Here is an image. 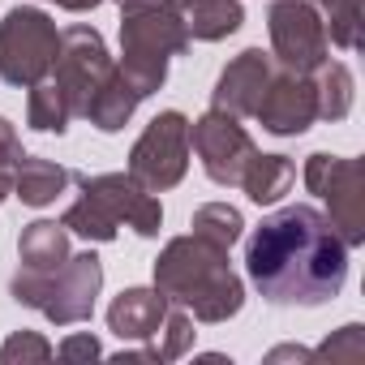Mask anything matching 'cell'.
Returning <instances> with one entry per match:
<instances>
[{
    "mask_svg": "<svg viewBox=\"0 0 365 365\" xmlns=\"http://www.w3.org/2000/svg\"><path fill=\"white\" fill-rule=\"evenodd\" d=\"M245 275L271 305H327L348 279V245L318 207L292 202L250 232Z\"/></svg>",
    "mask_w": 365,
    "mask_h": 365,
    "instance_id": "obj_1",
    "label": "cell"
},
{
    "mask_svg": "<svg viewBox=\"0 0 365 365\" xmlns=\"http://www.w3.org/2000/svg\"><path fill=\"white\" fill-rule=\"evenodd\" d=\"M155 288L198 322H228L245 305V284L228 267V250L198 232L163 245L155 258Z\"/></svg>",
    "mask_w": 365,
    "mask_h": 365,
    "instance_id": "obj_2",
    "label": "cell"
},
{
    "mask_svg": "<svg viewBox=\"0 0 365 365\" xmlns=\"http://www.w3.org/2000/svg\"><path fill=\"white\" fill-rule=\"evenodd\" d=\"M190 31L180 22L176 0H150V5L120 14V78L133 86L138 99L155 95L168 82V61L190 52Z\"/></svg>",
    "mask_w": 365,
    "mask_h": 365,
    "instance_id": "obj_3",
    "label": "cell"
},
{
    "mask_svg": "<svg viewBox=\"0 0 365 365\" xmlns=\"http://www.w3.org/2000/svg\"><path fill=\"white\" fill-rule=\"evenodd\" d=\"M305 190L331 207V228L344 237L348 250L365 245V163L344 155H309L305 159Z\"/></svg>",
    "mask_w": 365,
    "mask_h": 365,
    "instance_id": "obj_4",
    "label": "cell"
},
{
    "mask_svg": "<svg viewBox=\"0 0 365 365\" xmlns=\"http://www.w3.org/2000/svg\"><path fill=\"white\" fill-rule=\"evenodd\" d=\"M61 48V31L43 9H9L0 22V78L9 86H35Z\"/></svg>",
    "mask_w": 365,
    "mask_h": 365,
    "instance_id": "obj_5",
    "label": "cell"
},
{
    "mask_svg": "<svg viewBox=\"0 0 365 365\" xmlns=\"http://www.w3.org/2000/svg\"><path fill=\"white\" fill-rule=\"evenodd\" d=\"M190 172V120L185 112H159L129 150V176L150 194L180 185Z\"/></svg>",
    "mask_w": 365,
    "mask_h": 365,
    "instance_id": "obj_6",
    "label": "cell"
},
{
    "mask_svg": "<svg viewBox=\"0 0 365 365\" xmlns=\"http://www.w3.org/2000/svg\"><path fill=\"white\" fill-rule=\"evenodd\" d=\"M190 150H198V163L215 185H241V172L258 155V146H254L250 129L241 125V116L220 112V108L190 120Z\"/></svg>",
    "mask_w": 365,
    "mask_h": 365,
    "instance_id": "obj_7",
    "label": "cell"
},
{
    "mask_svg": "<svg viewBox=\"0 0 365 365\" xmlns=\"http://www.w3.org/2000/svg\"><path fill=\"white\" fill-rule=\"evenodd\" d=\"M267 31H271V56L279 69L314 73L331 56L322 18L309 0H275L267 14Z\"/></svg>",
    "mask_w": 365,
    "mask_h": 365,
    "instance_id": "obj_8",
    "label": "cell"
},
{
    "mask_svg": "<svg viewBox=\"0 0 365 365\" xmlns=\"http://www.w3.org/2000/svg\"><path fill=\"white\" fill-rule=\"evenodd\" d=\"M116 69V61L108 56V43H103V35L95 31V26H86V22H78V26H69V31H61V48H56V61H52V78L61 82V91L69 95V103H73V116H82L86 112V103H91V95L108 82V73Z\"/></svg>",
    "mask_w": 365,
    "mask_h": 365,
    "instance_id": "obj_9",
    "label": "cell"
},
{
    "mask_svg": "<svg viewBox=\"0 0 365 365\" xmlns=\"http://www.w3.org/2000/svg\"><path fill=\"white\" fill-rule=\"evenodd\" d=\"M18 258H22V267H18L9 292H14L18 305L39 309V301L48 292V279L69 262V228L65 224H52V220L26 224L22 237H18Z\"/></svg>",
    "mask_w": 365,
    "mask_h": 365,
    "instance_id": "obj_10",
    "label": "cell"
},
{
    "mask_svg": "<svg viewBox=\"0 0 365 365\" xmlns=\"http://www.w3.org/2000/svg\"><path fill=\"white\" fill-rule=\"evenodd\" d=\"M103 288V262L95 250H82V254H69V262L48 279V292L39 301V314L56 327H73V322H86L95 314V297Z\"/></svg>",
    "mask_w": 365,
    "mask_h": 365,
    "instance_id": "obj_11",
    "label": "cell"
},
{
    "mask_svg": "<svg viewBox=\"0 0 365 365\" xmlns=\"http://www.w3.org/2000/svg\"><path fill=\"white\" fill-rule=\"evenodd\" d=\"M267 133L275 138H297L305 133L314 120H318V99H314V78L309 73H292V69H279L275 65V78L267 82L262 99H258V112Z\"/></svg>",
    "mask_w": 365,
    "mask_h": 365,
    "instance_id": "obj_12",
    "label": "cell"
},
{
    "mask_svg": "<svg viewBox=\"0 0 365 365\" xmlns=\"http://www.w3.org/2000/svg\"><path fill=\"white\" fill-rule=\"evenodd\" d=\"M73 180H78L82 190L99 194V198L108 202V211H112L116 220H125L138 237H159V228H163V207H159V198H155L146 185H138L129 172H99V176L73 172Z\"/></svg>",
    "mask_w": 365,
    "mask_h": 365,
    "instance_id": "obj_13",
    "label": "cell"
},
{
    "mask_svg": "<svg viewBox=\"0 0 365 365\" xmlns=\"http://www.w3.org/2000/svg\"><path fill=\"white\" fill-rule=\"evenodd\" d=\"M275 78V56L262 52V48H245L215 82L211 91V108L220 112H232V116H254L258 112V99L267 91V82Z\"/></svg>",
    "mask_w": 365,
    "mask_h": 365,
    "instance_id": "obj_14",
    "label": "cell"
},
{
    "mask_svg": "<svg viewBox=\"0 0 365 365\" xmlns=\"http://www.w3.org/2000/svg\"><path fill=\"white\" fill-rule=\"evenodd\" d=\"M168 297L159 288H125L112 305H108V331L125 344L138 339H155L163 318H168Z\"/></svg>",
    "mask_w": 365,
    "mask_h": 365,
    "instance_id": "obj_15",
    "label": "cell"
},
{
    "mask_svg": "<svg viewBox=\"0 0 365 365\" xmlns=\"http://www.w3.org/2000/svg\"><path fill=\"white\" fill-rule=\"evenodd\" d=\"M176 9H180V22H185L190 39H202V43L228 39L245 22L241 0H176Z\"/></svg>",
    "mask_w": 365,
    "mask_h": 365,
    "instance_id": "obj_16",
    "label": "cell"
},
{
    "mask_svg": "<svg viewBox=\"0 0 365 365\" xmlns=\"http://www.w3.org/2000/svg\"><path fill=\"white\" fill-rule=\"evenodd\" d=\"M73 180L69 168H61L56 159H39V155H22L18 168H14V194L26 202V207H52L65 185Z\"/></svg>",
    "mask_w": 365,
    "mask_h": 365,
    "instance_id": "obj_17",
    "label": "cell"
},
{
    "mask_svg": "<svg viewBox=\"0 0 365 365\" xmlns=\"http://www.w3.org/2000/svg\"><path fill=\"white\" fill-rule=\"evenodd\" d=\"M297 180V163L288 155H254L250 168L241 172V190L250 194V202L258 207H275Z\"/></svg>",
    "mask_w": 365,
    "mask_h": 365,
    "instance_id": "obj_18",
    "label": "cell"
},
{
    "mask_svg": "<svg viewBox=\"0 0 365 365\" xmlns=\"http://www.w3.org/2000/svg\"><path fill=\"white\" fill-rule=\"evenodd\" d=\"M142 99L133 95V86L120 78V69H112L108 73V82L91 95V103H86V120L95 125V129H103V133H120L125 125H129V116H133V108H138Z\"/></svg>",
    "mask_w": 365,
    "mask_h": 365,
    "instance_id": "obj_19",
    "label": "cell"
},
{
    "mask_svg": "<svg viewBox=\"0 0 365 365\" xmlns=\"http://www.w3.org/2000/svg\"><path fill=\"white\" fill-rule=\"evenodd\" d=\"M31 99H26V125L39 129V133H65L69 120H73V103L69 95L61 91V82L52 73H43L35 86H26Z\"/></svg>",
    "mask_w": 365,
    "mask_h": 365,
    "instance_id": "obj_20",
    "label": "cell"
},
{
    "mask_svg": "<svg viewBox=\"0 0 365 365\" xmlns=\"http://www.w3.org/2000/svg\"><path fill=\"white\" fill-rule=\"evenodd\" d=\"M314 99H318V120H344L352 112V73L344 61H322L314 73Z\"/></svg>",
    "mask_w": 365,
    "mask_h": 365,
    "instance_id": "obj_21",
    "label": "cell"
},
{
    "mask_svg": "<svg viewBox=\"0 0 365 365\" xmlns=\"http://www.w3.org/2000/svg\"><path fill=\"white\" fill-rule=\"evenodd\" d=\"M78 190H82V185H78ZM61 224H65L69 232H78L82 241H95V245L116 241V228H120V220L108 211V202H103L99 194H91V190H82L78 202H69V211L61 215Z\"/></svg>",
    "mask_w": 365,
    "mask_h": 365,
    "instance_id": "obj_22",
    "label": "cell"
},
{
    "mask_svg": "<svg viewBox=\"0 0 365 365\" xmlns=\"http://www.w3.org/2000/svg\"><path fill=\"white\" fill-rule=\"evenodd\" d=\"M322 18V31H327V43L352 52L361 43V0H309Z\"/></svg>",
    "mask_w": 365,
    "mask_h": 365,
    "instance_id": "obj_23",
    "label": "cell"
},
{
    "mask_svg": "<svg viewBox=\"0 0 365 365\" xmlns=\"http://www.w3.org/2000/svg\"><path fill=\"white\" fill-rule=\"evenodd\" d=\"M198 237H207V241H215V245H224V250H232L237 241H241V228H245V220H241V211L237 207H228V202H207V207H198L194 211V224H190Z\"/></svg>",
    "mask_w": 365,
    "mask_h": 365,
    "instance_id": "obj_24",
    "label": "cell"
},
{
    "mask_svg": "<svg viewBox=\"0 0 365 365\" xmlns=\"http://www.w3.org/2000/svg\"><path fill=\"white\" fill-rule=\"evenodd\" d=\"M159 344H150L155 348V356L159 361H176V356H185L190 348H194V318H190V309H180V305H172L168 309V318H163V327H159Z\"/></svg>",
    "mask_w": 365,
    "mask_h": 365,
    "instance_id": "obj_25",
    "label": "cell"
},
{
    "mask_svg": "<svg viewBox=\"0 0 365 365\" xmlns=\"http://www.w3.org/2000/svg\"><path fill=\"white\" fill-rule=\"evenodd\" d=\"M52 344L39 335V331H14L5 339V348H0V361L5 365H26V361H52Z\"/></svg>",
    "mask_w": 365,
    "mask_h": 365,
    "instance_id": "obj_26",
    "label": "cell"
},
{
    "mask_svg": "<svg viewBox=\"0 0 365 365\" xmlns=\"http://www.w3.org/2000/svg\"><path fill=\"white\" fill-rule=\"evenodd\" d=\"M314 356L318 361H361L365 356V331L356 322H348V327H339L335 339H327L322 348H314Z\"/></svg>",
    "mask_w": 365,
    "mask_h": 365,
    "instance_id": "obj_27",
    "label": "cell"
},
{
    "mask_svg": "<svg viewBox=\"0 0 365 365\" xmlns=\"http://www.w3.org/2000/svg\"><path fill=\"white\" fill-rule=\"evenodd\" d=\"M56 356H61V361H95V356H103V348H99V339L86 331V335H69V339L56 348Z\"/></svg>",
    "mask_w": 365,
    "mask_h": 365,
    "instance_id": "obj_28",
    "label": "cell"
},
{
    "mask_svg": "<svg viewBox=\"0 0 365 365\" xmlns=\"http://www.w3.org/2000/svg\"><path fill=\"white\" fill-rule=\"evenodd\" d=\"M22 155H26V150H22V138H18L14 120H9V116H0V168H5V172H14Z\"/></svg>",
    "mask_w": 365,
    "mask_h": 365,
    "instance_id": "obj_29",
    "label": "cell"
},
{
    "mask_svg": "<svg viewBox=\"0 0 365 365\" xmlns=\"http://www.w3.org/2000/svg\"><path fill=\"white\" fill-rule=\"evenodd\" d=\"M52 5H61V9H69V14H91V9L103 5V0H52Z\"/></svg>",
    "mask_w": 365,
    "mask_h": 365,
    "instance_id": "obj_30",
    "label": "cell"
},
{
    "mask_svg": "<svg viewBox=\"0 0 365 365\" xmlns=\"http://www.w3.org/2000/svg\"><path fill=\"white\" fill-rule=\"evenodd\" d=\"M14 194V172H5V168H0V202H5Z\"/></svg>",
    "mask_w": 365,
    "mask_h": 365,
    "instance_id": "obj_31",
    "label": "cell"
},
{
    "mask_svg": "<svg viewBox=\"0 0 365 365\" xmlns=\"http://www.w3.org/2000/svg\"><path fill=\"white\" fill-rule=\"evenodd\" d=\"M112 5L125 14V9H138V5H150V0H112Z\"/></svg>",
    "mask_w": 365,
    "mask_h": 365,
    "instance_id": "obj_32",
    "label": "cell"
}]
</instances>
